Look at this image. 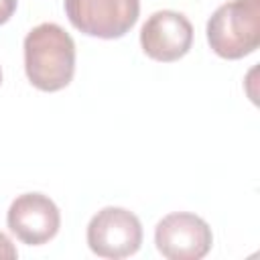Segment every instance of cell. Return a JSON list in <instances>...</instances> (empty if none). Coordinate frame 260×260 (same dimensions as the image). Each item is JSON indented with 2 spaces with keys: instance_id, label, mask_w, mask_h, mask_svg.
<instances>
[{
  "instance_id": "obj_1",
  "label": "cell",
  "mask_w": 260,
  "mask_h": 260,
  "mask_svg": "<svg viewBox=\"0 0 260 260\" xmlns=\"http://www.w3.org/2000/svg\"><path fill=\"white\" fill-rule=\"evenodd\" d=\"M24 71L41 91L67 87L75 73V43L55 22L37 24L24 37Z\"/></svg>"
},
{
  "instance_id": "obj_2",
  "label": "cell",
  "mask_w": 260,
  "mask_h": 260,
  "mask_svg": "<svg viewBox=\"0 0 260 260\" xmlns=\"http://www.w3.org/2000/svg\"><path fill=\"white\" fill-rule=\"evenodd\" d=\"M207 43L221 59H242L260 45V0H230L207 20Z\"/></svg>"
},
{
  "instance_id": "obj_3",
  "label": "cell",
  "mask_w": 260,
  "mask_h": 260,
  "mask_svg": "<svg viewBox=\"0 0 260 260\" xmlns=\"http://www.w3.org/2000/svg\"><path fill=\"white\" fill-rule=\"evenodd\" d=\"M65 14L87 37L120 39L136 24L140 0H65Z\"/></svg>"
},
{
  "instance_id": "obj_4",
  "label": "cell",
  "mask_w": 260,
  "mask_h": 260,
  "mask_svg": "<svg viewBox=\"0 0 260 260\" xmlns=\"http://www.w3.org/2000/svg\"><path fill=\"white\" fill-rule=\"evenodd\" d=\"M142 244L140 219L124 207H104L87 223V246L100 258H126Z\"/></svg>"
},
{
  "instance_id": "obj_5",
  "label": "cell",
  "mask_w": 260,
  "mask_h": 260,
  "mask_svg": "<svg viewBox=\"0 0 260 260\" xmlns=\"http://www.w3.org/2000/svg\"><path fill=\"white\" fill-rule=\"evenodd\" d=\"M154 244L169 260H199L211 250L213 234L209 223L199 215L177 211L156 223Z\"/></svg>"
},
{
  "instance_id": "obj_6",
  "label": "cell",
  "mask_w": 260,
  "mask_h": 260,
  "mask_svg": "<svg viewBox=\"0 0 260 260\" xmlns=\"http://www.w3.org/2000/svg\"><path fill=\"white\" fill-rule=\"evenodd\" d=\"M6 223L22 244L41 246L57 236L61 213L51 197L43 193H22L10 203Z\"/></svg>"
},
{
  "instance_id": "obj_7",
  "label": "cell",
  "mask_w": 260,
  "mask_h": 260,
  "mask_svg": "<svg viewBox=\"0 0 260 260\" xmlns=\"http://www.w3.org/2000/svg\"><path fill=\"white\" fill-rule=\"evenodd\" d=\"M193 45V24L189 18L175 10L152 12L140 28L142 51L160 63L179 61Z\"/></svg>"
},
{
  "instance_id": "obj_8",
  "label": "cell",
  "mask_w": 260,
  "mask_h": 260,
  "mask_svg": "<svg viewBox=\"0 0 260 260\" xmlns=\"http://www.w3.org/2000/svg\"><path fill=\"white\" fill-rule=\"evenodd\" d=\"M16 256H18V252H16L14 244L10 242V238L6 234L0 232V260H12Z\"/></svg>"
},
{
  "instance_id": "obj_9",
  "label": "cell",
  "mask_w": 260,
  "mask_h": 260,
  "mask_svg": "<svg viewBox=\"0 0 260 260\" xmlns=\"http://www.w3.org/2000/svg\"><path fill=\"white\" fill-rule=\"evenodd\" d=\"M16 4H18V0H0V24L8 22L12 18Z\"/></svg>"
},
{
  "instance_id": "obj_10",
  "label": "cell",
  "mask_w": 260,
  "mask_h": 260,
  "mask_svg": "<svg viewBox=\"0 0 260 260\" xmlns=\"http://www.w3.org/2000/svg\"><path fill=\"white\" fill-rule=\"evenodd\" d=\"M0 83H2V69H0Z\"/></svg>"
}]
</instances>
